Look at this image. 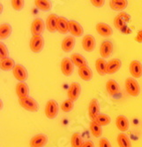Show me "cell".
<instances>
[{
  "label": "cell",
  "mask_w": 142,
  "mask_h": 147,
  "mask_svg": "<svg viewBox=\"0 0 142 147\" xmlns=\"http://www.w3.org/2000/svg\"><path fill=\"white\" fill-rule=\"evenodd\" d=\"M125 90L129 95L137 97L140 93V87L135 78H127L125 80Z\"/></svg>",
  "instance_id": "cell-1"
},
{
  "label": "cell",
  "mask_w": 142,
  "mask_h": 147,
  "mask_svg": "<svg viewBox=\"0 0 142 147\" xmlns=\"http://www.w3.org/2000/svg\"><path fill=\"white\" fill-rule=\"evenodd\" d=\"M58 110H59V107L57 102L54 99H50L46 103L44 113L46 117L51 120L57 117V115L58 114Z\"/></svg>",
  "instance_id": "cell-2"
},
{
  "label": "cell",
  "mask_w": 142,
  "mask_h": 147,
  "mask_svg": "<svg viewBox=\"0 0 142 147\" xmlns=\"http://www.w3.org/2000/svg\"><path fill=\"white\" fill-rule=\"evenodd\" d=\"M19 103L20 105V107L22 108H24L25 110L28 111V112H37L39 110V104L37 101H35L34 98L27 97L25 98H21L19 99Z\"/></svg>",
  "instance_id": "cell-3"
},
{
  "label": "cell",
  "mask_w": 142,
  "mask_h": 147,
  "mask_svg": "<svg viewBox=\"0 0 142 147\" xmlns=\"http://www.w3.org/2000/svg\"><path fill=\"white\" fill-rule=\"evenodd\" d=\"M44 46V40L42 36H33L29 42V47L35 53H39L43 51Z\"/></svg>",
  "instance_id": "cell-4"
},
{
  "label": "cell",
  "mask_w": 142,
  "mask_h": 147,
  "mask_svg": "<svg viewBox=\"0 0 142 147\" xmlns=\"http://www.w3.org/2000/svg\"><path fill=\"white\" fill-rule=\"evenodd\" d=\"M13 74L14 78L18 80L19 82H25L28 77V73L27 68L20 64H17L14 67V68L13 69Z\"/></svg>",
  "instance_id": "cell-5"
},
{
  "label": "cell",
  "mask_w": 142,
  "mask_h": 147,
  "mask_svg": "<svg viewBox=\"0 0 142 147\" xmlns=\"http://www.w3.org/2000/svg\"><path fill=\"white\" fill-rule=\"evenodd\" d=\"M130 20H131V16L128 13L125 12H121L114 19V26L116 28L122 30L124 28H125L127 22H130Z\"/></svg>",
  "instance_id": "cell-6"
},
{
  "label": "cell",
  "mask_w": 142,
  "mask_h": 147,
  "mask_svg": "<svg viewBox=\"0 0 142 147\" xmlns=\"http://www.w3.org/2000/svg\"><path fill=\"white\" fill-rule=\"evenodd\" d=\"M100 105L97 99L93 98L88 105V115L91 121H95L100 114Z\"/></svg>",
  "instance_id": "cell-7"
},
{
  "label": "cell",
  "mask_w": 142,
  "mask_h": 147,
  "mask_svg": "<svg viewBox=\"0 0 142 147\" xmlns=\"http://www.w3.org/2000/svg\"><path fill=\"white\" fill-rule=\"evenodd\" d=\"M46 24L42 19H35L33 20V22L30 27V30L33 36H42L45 29Z\"/></svg>",
  "instance_id": "cell-8"
},
{
  "label": "cell",
  "mask_w": 142,
  "mask_h": 147,
  "mask_svg": "<svg viewBox=\"0 0 142 147\" xmlns=\"http://www.w3.org/2000/svg\"><path fill=\"white\" fill-rule=\"evenodd\" d=\"M48 143V136L44 134H38L30 139V147H44Z\"/></svg>",
  "instance_id": "cell-9"
},
{
  "label": "cell",
  "mask_w": 142,
  "mask_h": 147,
  "mask_svg": "<svg viewBox=\"0 0 142 147\" xmlns=\"http://www.w3.org/2000/svg\"><path fill=\"white\" fill-rule=\"evenodd\" d=\"M80 93H81V87L79 83L77 82H73L72 84L70 85V87L68 88L67 90V97L69 99L73 100V102L76 101L79 96H80Z\"/></svg>",
  "instance_id": "cell-10"
},
{
  "label": "cell",
  "mask_w": 142,
  "mask_h": 147,
  "mask_svg": "<svg viewBox=\"0 0 142 147\" xmlns=\"http://www.w3.org/2000/svg\"><path fill=\"white\" fill-rule=\"evenodd\" d=\"M61 71H62L63 75L65 76H72V74L73 72V68H74V65L73 61L71 60V59L69 58H65L61 61Z\"/></svg>",
  "instance_id": "cell-11"
},
{
  "label": "cell",
  "mask_w": 142,
  "mask_h": 147,
  "mask_svg": "<svg viewBox=\"0 0 142 147\" xmlns=\"http://www.w3.org/2000/svg\"><path fill=\"white\" fill-rule=\"evenodd\" d=\"M113 44L111 43L110 41L106 40L104 42H103L100 46V54L103 59H106L108 57H109L113 52Z\"/></svg>",
  "instance_id": "cell-12"
},
{
  "label": "cell",
  "mask_w": 142,
  "mask_h": 147,
  "mask_svg": "<svg viewBox=\"0 0 142 147\" xmlns=\"http://www.w3.org/2000/svg\"><path fill=\"white\" fill-rule=\"evenodd\" d=\"M96 46V42L93 36L91 35H86L82 39V47L84 51L87 52H91L95 50Z\"/></svg>",
  "instance_id": "cell-13"
},
{
  "label": "cell",
  "mask_w": 142,
  "mask_h": 147,
  "mask_svg": "<svg viewBox=\"0 0 142 147\" xmlns=\"http://www.w3.org/2000/svg\"><path fill=\"white\" fill-rule=\"evenodd\" d=\"M69 32L73 36H81L84 33V29L76 20H69Z\"/></svg>",
  "instance_id": "cell-14"
},
{
  "label": "cell",
  "mask_w": 142,
  "mask_h": 147,
  "mask_svg": "<svg viewBox=\"0 0 142 147\" xmlns=\"http://www.w3.org/2000/svg\"><path fill=\"white\" fill-rule=\"evenodd\" d=\"M130 73L133 78H139L142 76V64L138 60H133L130 63Z\"/></svg>",
  "instance_id": "cell-15"
},
{
  "label": "cell",
  "mask_w": 142,
  "mask_h": 147,
  "mask_svg": "<svg viewBox=\"0 0 142 147\" xmlns=\"http://www.w3.org/2000/svg\"><path fill=\"white\" fill-rule=\"evenodd\" d=\"M15 91L19 99L29 97V88L26 82H19L16 85Z\"/></svg>",
  "instance_id": "cell-16"
},
{
  "label": "cell",
  "mask_w": 142,
  "mask_h": 147,
  "mask_svg": "<svg viewBox=\"0 0 142 147\" xmlns=\"http://www.w3.org/2000/svg\"><path fill=\"white\" fill-rule=\"evenodd\" d=\"M95 29L99 35H101V36H104V37H109L113 33L112 28H111L108 24L103 23V22L97 23L95 26Z\"/></svg>",
  "instance_id": "cell-17"
},
{
  "label": "cell",
  "mask_w": 142,
  "mask_h": 147,
  "mask_svg": "<svg viewBox=\"0 0 142 147\" xmlns=\"http://www.w3.org/2000/svg\"><path fill=\"white\" fill-rule=\"evenodd\" d=\"M122 66V62L118 59H111L107 63V67H106V72L108 75H112V74L117 73Z\"/></svg>",
  "instance_id": "cell-18"
},
{
  "label": "cell",
  "mask_w": 142,
  "mask_h": 147,
  "mask_svg": "<svg viewBox=\"0 0 142 147\" xmlns=\"http://www.w3.org/2000/svg\"><path fill=\"white\" fill-rule=\"evenodd\" d=\"M116 126L121 132H125L129 129L130 123L128 119L124 115H119L116 119Z\"/></svg>",
  "instance_id": "cell-19"
},
{
  "label": "cell",
  "mask_w": 142,
  "mask_h": 147,
  "mask_svg": "<svg viewBox=\"0 0 142 147\" xmlns=\"http://www.w3.org/2000/svg\"><path fill=\"white\" fill-rule=\"evenodd\" d=\"M75 46V39L73 36H66L64 38L61 44V48L65 52H70L74 49Z\"/></svg>",
  "instance_id": "cell-20"
},
{
  "label": "cell",
  "mask_w": 142,
  "mask_h": 147,
  "mask_svg": "<svg viewBox=\"0 0 142 147\" xmlns=\"http://www.w3.org/2000/svg\"><path fill=\"white\" fill-rule=\"evenodd\" d=\"M57 19L58 17L52 13V14H49L47 19H46V28L49 31V32H55V31H57Z\"/></svg>",
  "instance_id": "cell-21"
},
{
  "label": "cell",
  "mask_w": 142,
  "mask_h": 147,
  "mask_svg": "<svg viewBox=\"0 0 142 147\" xmlns=\"http://www.w3.org/2000/svg\"><path fill=\"white\" fill-rule=\"evenodd\" d=\"M127 0H109V6L114 11L122 12L127 7Z\"/></svg>",
  "instance_id": "cell-22"
},
{
  "label": "cell",
  "mask_w": 142,
  "mask_h": 147,
  "mask_svg": "<svg viewBox=\"0 0 142 147\" xmlns=\"http://www.w3.org/2000/svg\"><path fill=\"white\" fill-rule=\"evenodd\" d=\"M57 30L61 34H66L67 32H69V20L62 16L58 17Z\"/></svg>",
  "instance_id": "cell-23"
},
{
  "label": "cell",
  "mask_w": 142,
  "mask_h": 147,
  "mask_svg": "<svg viewBox=\"0 0 142 147\" xmlns=\"http://www.w3.org/2000/svg\"><path fill=\"white\" fill-rule=\"evenodd\" d=\"M106 90L109 95L115 96L119 92L120 88H119L118 83L115 80L110 79L106 82Z\"/></svg>",
  "instance_id": "cell-24"
},
{
  "label": "cell",
  "mask_w": 142,
  "mask_h": 147,
  "mask_svg": "<svg viewBox=\"0 0 142 147\" xmlns=\"http://www.w3.org/2000/svg\"><path fill=\"white\" fill-rule=\"evenodd\" d=\"M78 74L79 77L84 81H90L93 78V72L88 66L79 67L78 69Z\"/></svg>",
  "instance_id": "cell-25"
},
{
  "label": "cell",
  "mask_w": 142,
  "mask_h": 147,
  "mask_svg": "<svg viewBox=\"0 0 142 147\" xmlns=\"http://www.w3.org/2000/svg\"><path fill=\"white\" fill-rule=\"evenodd\" d=\"M35 5L41 11L49 12L52 8V4L49 0H35Z\"/></svg>",
  "instance_id": "cell-26"
},
{
  "label": "cell",
  "mask_w": 142,
  "mask_h": 147,
  "mask_svg": "<svg viewBox=\"0 0 142 147\" xmlns=\"http://www.w3.org/2000/svg\"><path fill=\"white\" fill-rule=\"evenodd\" d=\"M70 59H71V60L73 61V65L78 67L79 68L85 67V66H87V61L82 55H79V54H77V53L72 54Z\"/></svg>",
  "instance_id": "cell-27"
},
{
  "label": "cell",
  "mask_w": 142,
  "mask_h": 147,
  "mask_svg": "<svg viewBox=\"0 0 142 147\" xmlns=\"http://www.w3.org/2000/svg\"><path fill=\"white\" fill-rule=\"evenodd\" d=\"M15 62L11 58H5L3 59H0V68L3 71H9L13 70L15 67Z\"/></svg>",
  "instance_id": "cell-28"
},
{
  "label": "cell",
  "mask_w": 142,
  "mask_h": 147,
  "mask_svg": "<svg viewBox=\"0 0 142 147\" xmlns=\"http://www.w3.org/2000/svg\"><path fill=\"white\" fill-rule=\"evenodd\" d=\"M13 28L12 26L8 23H3L0 25V39L5 40L12 35Z\"/></svg>",
  "instance_id": "cell-29"
},
{
  "label": "cell",
  "mask_w": 142,
  "mask_h": 147,
  "mask_svg": "<svg viewBox=\"0 0 142 147\" xmlns=\"http://www.w3.org/2000/svg\"><path fill=\"white\" fill-rule=\"evenodd\" d=\"M106 67H107V62L104 59H98L95 61V69L97 73L100 76H105L107 72H106Z\"/></svg>",
  "instance_id": "cell-30"
},
{
  "label": "cell",
  "mask_w": 142,
  "mask_h": 147,
  "mask_svg": "<svg viewBox=\"0 0 142 147\" xmlns=\"http://www.w3.org/2000/svg\"><path fill=\"white\" fill-rule=\"evenodd\" d=\"M117 144L119 147H131V142L129 136L125 133H120L117 138Z\"/></svg>",
  "instance_id": "cell-31"
},
{
  "label": "cell",
  "mask_w": 142,
  "mask_h": 147,
  "mask_svg": "<svg viewBox=\"0 0 142 147\" xmlns=\"http://www.w3.org/2000/svg\"><path fill=\"white\" fill-rule=\"evenodd\" d=\"M89 129L95 138H100L103 134V129H101V126H100L96 121H91L89 124Z\"/></svg>",
  "instance_id": "cell-32"
},
{
  "label": "cell",
  "mask_w": 142,
  "mask_h": 147,
  "mask_svg": "<svg viewBox=\"0 0 142 147\" xmlns=\"http://www.w3.org/2000/svg\"><path fill=\"white\" fill-rule=\"evenodd\" d=\"M83 144V139L79 133L73 134L72 138H71V145H72V147H82Z\"/></svg>",
  "instance_id": "cell-33"
},
{
  "label": "cell",
  "mask_w": 142,
  "mask_h": 147,
  "mask_svg": "<svg viewBox=\"0 0 142 147\" xmlns=\"http://www.w3.org/2000/svg\"><path fill=\"white\" fill-rule=\"evenodd\" d=\"M96 121L100 126H107L109 125L110 122H111V118L109 116V115L107 114H104V113H100L99 116L96 118V120L95 121Z\"/></svg>",
  "instance_id": "cell-34"
},
{
  "label": "cell",
  "mask_w": 142,
  "mask_h": 147,
  "mask_svg": "<svg viewBox=\"0 0 142 147\" xmlns=\"http://www.w3.org/2000/svg\"><path fill=\"white\" fill-rule=\"evenodd\" d=\"M61 110L65 113H68L71 112L73 108V101L71 100V99H66L65 100L62 104H61Z\"/></svg>",
  "instance_id": "cell-35"
},
{
  "label": "cell",
  "mask_w": 142,
  "mask_h": 147,
  "mask_svg": "<svg viewBox=\"0 0 142 147\" xmlns=\"http://www.w3.org/2000/svg\"><path fill=\"white\" fill-rule=\"evenodd\" d=\"M11 4L15 11H21L25 5V0H11Z\"/></svg>",
  "instance_id": "cell-36"
},
{
  "label": "cell",
  "mask_w": 142,
  "mask_h": 147,
  "mask_svg": "<svg viewBox=\"0 0 142 147\" xmlns=\"http://www.w3.org/2000/svg\"><path fill=\"white\" fill-rule=\"evenodd\" d=\"M9 51L6 47V45L3 43L0 44V59H3L5 58H8Z\"/></svg>",
  "instance_id": "cell-37"
},
{
  "label": "cell",
  "mask_w": 142,
  "mask_h": 147,
  "mask_svg": "<svg viewBox=\"0 0 142 147\" xmlns=\"http://www.w3.org/2000/svg\"><path fill=\"white\" fill-rule=\"evenodd\" d=\"M99 146L100 147H112L109 143V141L107 138H101L99 141Z\"/></svg>",
  "instance_id": "cell-38"
},
{
  "label": "cell",
  "mask_w": 142,
  "mask_h": 147,
  "mask_svg": "<svg viewBox=\"0 0 142 147\" xmlns=\"http://www.w3.org/2000/svg\"><path fill=\"white\" fill-rule=\"evenodd\" d=\"M90 2L95 7H103L105 4V0H90Z\"/></svg>",
  "instance_id": "cell-39"
},
{
  "label": "cell",
  "mask_w": 142,
  "mask_h": 147,
  "mask_svg": "<svg viewBox=\"0 0 142 147\" xmlns=\"http://www.w3.org/2000/svg\"><path fill=\"white\" fill-rule=\"evenodd\" d=\"M135 40H136L137 42H139V43H142V30L139 31V33H138V35H137Z\"/></svg>",
  "instance_id": "cell-40"
},
{
  "label": "cell",
  "mask_w": 142,
  "mask_h": 147,
  "mask_svg": "<svg viewBox=\"0 0 142 147\" xmlns=\"http://www.w3.org/2000/svg\"><path fill=\"white\" fill-rule=\"evenodd\" d=\"M82 147H95V144L92 141H87L83 144Z\"/></svg>",
  "instance_id": "cell-41"
}]
</instances>
